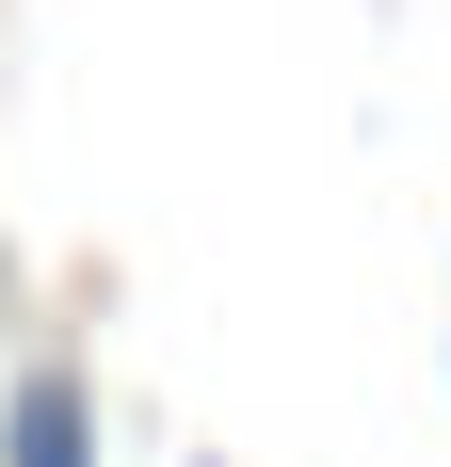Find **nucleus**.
I'll return each instance as SVG.
<instances>
[{
    "mask_svg": "<svg viewBox=\"0 0 451 467\" xmlns=\"http://www.w3.org/2000/svg\"><path fill=\"white\" fill-rule=\"evenodd\" d=\"M0 467H97V387L65 355H33V371L0 387Z\"/></svg>",
    "mask_w": 451,
    "mask_h": 467,
    "instance_id": "nucleus-1",
    "label": "nucleus"
}]
</instances>
